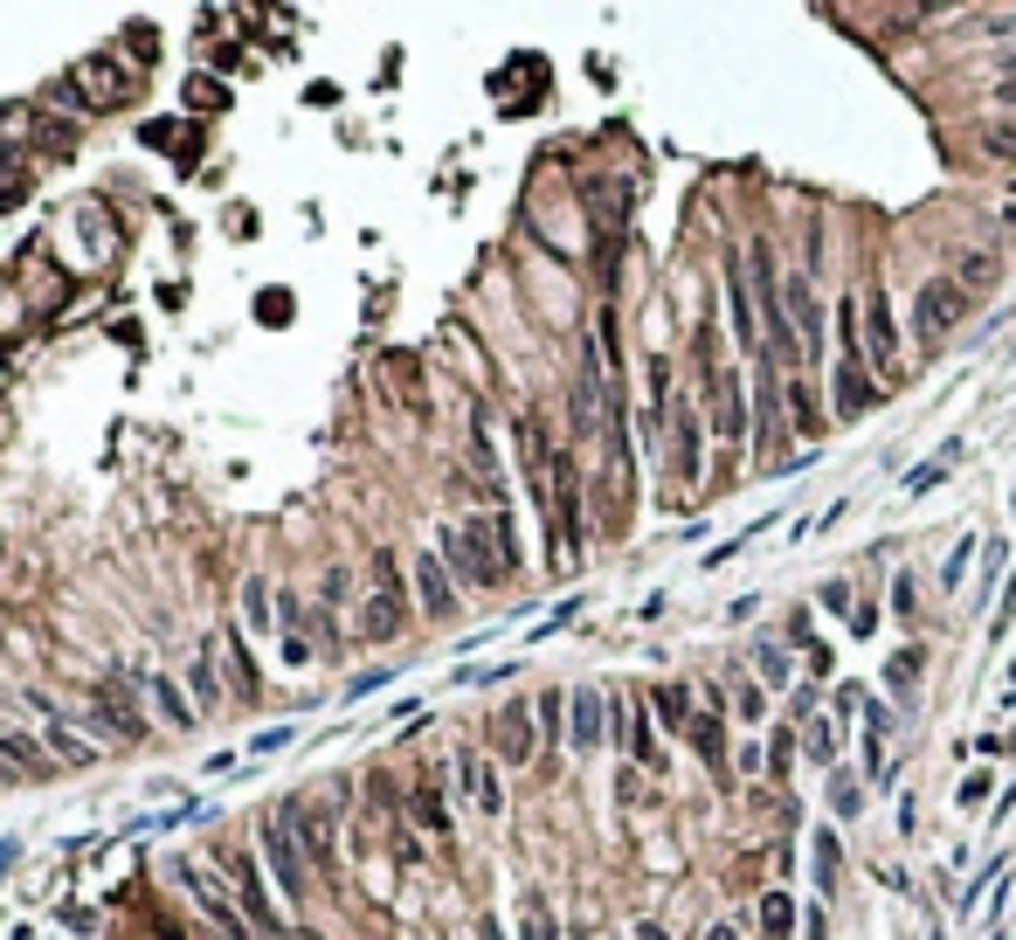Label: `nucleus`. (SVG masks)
Returning <instances> with one entry per match:
<instances>
[{"mask_svg":"<svg viewBox=\"0 0 1016 940\" xmlns=\"http://www.w3.org/2000/svg\"><path fill=\"white\" fill-rule=\"evenodd\" d=\"M858 312H864V360H872V373L886 388H899V318H892V297H886V277L878 270H864Z\"/></svg>","mask_w":1016,"mask_h":940,"instance_id":"f257e3e1","label":"nucleus"},{"mask_svg":"<svg viewBox=\"0 0 1016 940\" xmlns=\"http://www.w3.org/2000/svg\"><path fill=\"white\" fill-rule=\"evenodd\" d=\"M968 305H975V297L954 284V270L927 277V284H919V297H913V340L927 346V353H940V346H948V332L968 318Z\"/></svg>","mask_w":1016,"mask_h":940,"instance_id":"f03ea898","label":"nucleus"},{"mask_svg":"<svg viewBox=\"0 0 1016 940\" xmlns=\"http://www.w3.org/2000/svg\"><path fill=\"white\" fill-rule=\"evenodd\" d=\"M443 560H449V568H457V574L470 581V588H498V581L512 574V568H505V554H498V539H492V525H484V519H463V525H449V533H443Z\"/></svg>","mask_w":1016,"mask_h":940,"instance_id":"7ed1b4c3","label":"nucleus"},{"mask_svg":"<svg viewBox=\"0 0 1016 940\" xmlns=\"http://www.w3.org/2000/svg\"><path fill=\"white\" fill-rule=\"evenodd\" d=\"M263 851H270V872H277V892L291 899V906H305V892H312V872H305V843H297V830H291V816L277 810L270 823H263Z\"/></svg>","mask_w":1016,"mask_h":940,"instance_id":"20e7f679","label":"nucleus"},{"mask_svg":"<svg viewBox=\"0 0 1016 940\" xmlns=\"http://www.w3.org/2000/svg\"><path fill=\"white\" fill-rule=\"evenodd\" d=\"M720 284H726V318H733V340H740L747 353H767V340H761V312H754V277H747V256H720Z\"/></svg>","mask_w":1016,"mask_h":940,"instance_id":"39448f33","label":"nucleus"},{"mask_svg":"<svg viewBox=\"0 0 1016 940\" xmlns=\"http://www.w3.org/2000/svg\"><path fill=\"white\" fill-rule=\"evenodd\" d=\"M886 381H878L864 360H837L830 367V408H837V422H858V416H872L878 402H886Z\"/></svg>","mask_w":1016,"mask_h":940,"instance_id":"423d86ee","label":"nucleus"},{"mask_svg":"<svg viewBox=\"0 0 1016 940\" xmlns=\"http://www.w3.org/2000/svg\"><path fill=\"white\" fill-rule=\"evenodd\" d=\"M90 712H98V726L111 733V740H145V712H139V699H131L125 671H111V678L90 691Z\"/></svg>","mask_w":1016,"mask_h":940,"instance_id":"0eeeda50","label":"nucleus"},{"mask_svg":"<svg viewBox=\"0 0 1016 940\" xmlns=\"http://www.w3.org/2000/svg\"><path fill=\"white\" fill-rule=\"evenodd\" d=\"M664 429H671V478L677 484H699L706 478V429H699V416H691L685 394H677V408L664 416Z\"/></svg>","mask_w":1016,"mask_h":940,"instance_id":"6e6552de","label":"nucleus"},{"mask_svg":"<svg viewBox=\"0 0 1016 940\" xmlns=\"http://www.w3.org/2000/svg\"><path fill=\"white\" fill-rule=\"evenodd\" d=\"M180 886L194 892V906H201V913H208V927H215V940H250V919L236 913V899L221 892L215 878L201 872V864H180Z\"/></svg>","mask_w":1016,"mask_h":940,"instance_id":"1a4fd4ad","label":"nucleus"},{"mask_svg":"<svg viewBox=\"0 0 1016 940\" xmlns=\"http://www.w3.org/2000/svg\"><path fill=\"white\" fill-rule=\"evenodd\" d=\"M408 623V595L394 574V554H373V601H367V636H394Z\"/></svg>","mask_w":1016,"mask_h":940,"instance_id":"9d476101","label":"nucleus"},{"mask_svg":"<svg viewBox=\"0 0 1016 940\" xmlns=\"http://www.w3.org/2000/svg\"><path fill=\"white\" fill-rule=\"evenodd\" d=\"M609 699H601L595 685H581V691H568V747L574 754H595L601 747V733H609Z\"/></svg>","mask_w":1016,"mask_h":940,"instance_id":"9b49d317","label":"nucleus"},{"mask_svg":"<svg viewBox=\"0 0 1016 940\" xmlns=\"http://www.w3.org/2000/svg\"><path fill=\"white\" fill-rule=\"evenodd\" d=\"M782 305H788V318H796V340H802V360L816 367L823 360V305H816V291H809V277L796 270L782 284Z\"/></svg>","mask_w":1016,"mask_h":940,"instance_id":"f8f14e48","label":"nucleus"},{"mask_svg":"<svg viewBox=\"0 0 1016 940\" xmlns=\"http://www.w3.org/2000/svg\"><path fill=\"white\" fill-rule=\"evenodd\" d=\"M533 720H539V712L525 706V699H505V706H498V720H492V733H498V761L525 767V761L539 754V740H533Z\"/></svg>","mask_w":1016,"mask_h":940,"instance_id":"ddd939ff","label":"nucleus"},{"mask_svg":"<svg viewBox=\"0 0 1016 940\" xmlns=\"http://www.w3.org/2000/svg\"><path fill=\"white\" fill-rule=\"evenodd\" d=\"M284 816H291V830H297V843H305V858L312 864H332V810L318 796H297V802H284Z\"/></svg>","mask_w":1016,"mask_h":940,"instance_id":"4468645a","label":"nucleus"},{"mask_svg":"<svg viewBox=\"0 0 1016 940\" xmlns=\"http://www.w3.org/2000/svg\"><path fill=\"white\" fill-rule=\"evenodd\" d=\"M457 782H463L470 810H484V816H505V788H498V767L484 761L478 747H457Z\"/></svg>","mask_w":1016,"mask_h":940,"instance_id":"2eb2a0df","label":"nucleus"},{"mask_svg":"<svg viewBox=\"0 0 1016 940\" xmlns=\"http://www.w3.org/2000/svg\"><path fill=\"white\" fill-rule=\"evenodd\" d=\"M761 367V394H754V449L775 457L782 449V381H775V360H754Z\"/></svg>","mask_w":1016,"mask_h":940,"instance_id":"dca6fc26","label":"nucleus"},{"mask_svg":"<svg viewBox=\"0 0 1016 940\" xmlns=\"http://www.w3.org/2000/svg\"><path fill=\"white\" fill-rule=\"evenodd\" d=\"M28 706H35V712H42V740H49V754H63V767H90V761H98V747H90V740H84V733H77V726H69V720H55V712H49V699H42V691H35V699H28Z\"/></svg>","mask_w":1016,"mask_h":940,"instance_id":"f3484780","label":"nucleus"},{"mask_svg":"<svg viewBox=\"0 0 1016 940\" xmlns=\"http://www.w3.org/2000/svg\"><path fill=\"white\" fill-rule=\"evenodd\" d=\"M416 588H422V609L429 615H457V588H449L443 554H416Z\"/></svg>","mask_w":1016,"mask_h":940,"instance_id":"a211bd4d","label":"nucleus"},{"mask_svg":"<svg viewBox=\"0 0 1016 940\" xmlns=\"http://www.w3.org/2000/svg\"><path fill=\"white\" fill-rule=\"evenodd\" d=\"M685 740L699 747V761L712 767V775H720V782H733V775H726V726H720V712H699V720H691V733H685Z\"/></svg>","mask_w":1016,"mask_h":940,"instance_id":"6ab92c4d","label":"nucleus"},{"mask_svg":"<svg viewBox=\"0 0 1016 940\" xmlns=\"http://www.w3.org/2000/svg\"><path fill=\"white\" fill-rule=\"evenodd\" d=\"M995 277H1003V256H989V250H962L954 256V284H962L968 297L995 291Z\"/></svg>","mask_w":1016,"mask_h":940,"instance_id":"aec40b11","label":"nucleus"},{"mask_svg":"<svg viewBox=\"0 0 1016 940\" xmlns=\"http://www.w3.org/2000/svg\"><path fill=\"white\" fill-rule=\"evenodd\" d=\"M650 712H657V720H664L671 733H691V720H699V712H691V691H685V685H657V691H650Z\"/></svg>","mask_w":1016,"mask_h":940,"instance_id":"412c9836","label":"nucleus"},{"mask_svg":"<svg viewBox=\"0 0 1016 940\" xmlns=\"http://www.w3.org/2000/svg\"><path fill=\"white\" fill-rule=\"evenodd\" d=\"M221 864H229V878H236V886H242V899H250V906L263 913V927H270V933H284V919H277L270 906H263V886H256V872H250V858H242V851H229V858H221Z\"/></svg>","mask_w":1016,"mask_h":940,"instance_id":"4be33fe9","label":"nucleus"},{"mask_svg":"<svg viewBox=\"0 0 1016 940\" xmlns=\"http://www.w3.org/2000/svg\"><path fill=\"white\" fill-rule=\"evenodd\" d=\"M0 754H8V767H14V775H49L42 747H35L28 733H0Z\"/></svg>","mask_w":1016,"mask_h":940,"instance_id":"5701e85b","label":"nucleus"},{"mask_svg":"<svg viewBox=\"0 0 1016 940\" xmlns=\"http://www.w3.org/2000/svg\"><path fill=\"white\" fill-rule=\"evenodd\" d=\"M187 685H194V699L208 706V712L221 706V671H215V644H208V650H194V671H187Z\"/></svg>","mask_w":1016,"mask_h":940,"instance_id":"b1692460","label":"nucleus"},{"mask_svg":"<svg viewBox=\"0 0 1016 940\" xmlns=\"http://www.w3.org/2000/svg\"><path fill=\"white\" fill-rule=\"evenodd\" d=\"M830 810H837L843 823L864 810V782H858V775H843V767H830Z\"/></svg>","mask_w":1016,"mask_h":940,"instance_id":"393cba45","label":"nucleus"},{"mask_svg":"<svg viewBox=\"0 0 1016 940\" xmlns=\"http://www.w3.org/2000/svg\"><path fill=\"white\" fill-rule=\"evenodd\" d=\"M788 402H796V429L802 436H823V429H830L823 408H816V394H809V381H788Z\"/></svg>","mask_w":1016,"mask_h":940,"instance_id":"a878e982","label":"nucleus"},{"mask_svg":"<svg viewBox=\"0 0 1016 940\" xmlns=\"http://www.w3.org/2000/svg\"><path fill=\"white\" fill-rule=\"evenodd\" d=\"M145 691H153V699H160V712H166V726H194V706L180 699V685H174V678H153V685H145Z\"/></svg>","mask_w":1016,"mask_h":940,"instance_id":"bb28decb","label":"nucleus"},{"mask_svg":"<svg viewBox=\"0 0 1016 940\" xmlns=\"http://www.w3.org/2000/svg\"><path fill=\"white\" fill-rule=\"evenodd\" d=\"M242 623H250L256 636L270 630V588H263V574H256V581H242Z\"/></svg>","mask_w":1016,"mask_h":940,"instance_id":"cd10ccee","label":"nucleus"},{"mask_svg":"<svg viewBox=\"0 0 1016 940\" xmlns=\"http://www.w3.org/2000/svg\"><path fill=\"white\" fill-rule=\"evenodd\" d=\"M982 153H989V160H1003V166H1016V118L982 125Z\"/></svg>","mask_w":1016,"mask_h":940,"instance_id":"c85d7f7f","label":"nucleus"},{"mask_svg":"<svg viewBox=\"0 0 1016 940\" xmlns=\"http://www.w3.org/2000/svg\"><path fill=\"white\" fill-rule=\"evenodd\" d=\"M948 463H954V443H948V449H940V457H927V463H919V470H913V478H906V498H927V492H934V484H940V478H948Z\"/></svg>","mask_w":1016,"mask_h":940,"instance_id":"c756f323","label":"nucleus"},{"mask_svg":"<svg viewBox=\"0 0 1016 940\" xmlns=\"http://www.w3.org/2000/svg\"><path fill=\"white\" fill-rule=\"evenodd\" d=\"M761 927H767V940H788V927H796V906H788V892H767V899H761Z\"/></svg>","mask_w":1016,"mask_h":940,"instance_id":"7c9ffc66","label":"nucleus"},{"mask_svg":"<svg viewBox=\"0 0 1016 940\" xmlns=\"http://www.w3.org/2000/svg\"><path fill=\"white\" fill-rule=\"evenodd\" d=\"M796 747H802V733L796 726H775V740H767V775H788V761H796Z\"/></svg>","mask_w":1016,"mask_h":940,"instance_id":"2f4dec72","label":"nucleus"},{"mask_svg":"<svg viewBox=\"0 0 1016 940\" xmlns=\"http://www.w3.org/2000/svg\"><path fill=\"white\" fill-rule=\"evenodd\" d=\"M416 823H422V830H436V837L449 830V810H443V796H436V788H429V782L416 788Z\"/></svg>","mask_w":1016,"mask_h":940,"instance_id":"473e14b6","label":"nucleus"},{"mask_svg":"<svg viewBox=\"0 0 1016 940\" xmlns=\"http://www.w3.org/2000/svg\"><path fill=\"white\" fill-rule=\"evenodd\" d=\"M968 560H975V533L954 539V554L940 560V588H962V574H968Z\"/></svg>","mask_w":1016,"mask_h":940,"instance_id":"72a5a7b5","label":"nucleus"},{"mask_svg":"<svg viewBox=\"0 0 1016 940\" xmlns=\"http://www.w3.org/2000/svg\"><path fill=\"white\" fill-rule=\"evenodd\" d=\"M802 747H809V761H823V767H837V726H823V720H809V733H802Z\"/></svg>","mask_w":1016,"mask_h":940,"instance_id":"f704fd0d","label":"nucleus"},{"mask_svg":"<svg viewBox=\"0 0 1016 940\" xmlns=\"http://www.w3.org/2000/svg\"><path fill=\"white\" fill-rule=\"evenodd\" d=\"M84 77L98 84V90H90L98 104H118V98H125V90H118V63H84Z\"/></svg>","mask_w":1016,"mask_h":940,"instance_id":"c9c22d12","label":"nucleus"},{"mask_svg":"<svg viewBox=\"0 0 1016 940\" xmlns=\"http://www.w3.org/2000/svg\"><path fill=\"white\" fill-rule=\"evenodd\" d=\"M754 664H761V678H767V685H788V657H782L775 644H761V650H754Z\"/></svg>","mask_w":1016,"mask_h":940,"instance_id":"e433bc0d","label":"nucleus"},{"mask_svg":"<svg viewBox=\"0 0 1016 940\" xmlns=\"http://www.w3.org/2000/svg\"><path fill=\"white\" fill-rule=\"evenodd\" d=\"M886 678H892L899 691H906V685L919 678V650H899V657H892V664H886Z\"/></svg>","mask_w":1016,"mask_h":940,"instance_id":"4c0bfd02","label":"nucleus"},{"mask_svg":"<svg viewBox=\"0 0 1016 940\" xmlns=\"http://www.w3.org/2000/svg\"><path fill=\"white\" fill-rule=\"evenodd\" d=\"M525 940H554V913L539 906V899H533V906H525Z\"/></svg>","mask_w":1016,"mask_h":940,"instance_id":"58836bf2","label":"nucleus"},{"mask_svg":"<svg viewBox=\"0 0 1016 940\" xmlns=\"http://www.w3.org/2000/svg\"><path fill=\"white\" fill-rule=\"evenodd\" d=\"M560 699H568V691H547V699L533 706V712H539V733H547V740H554V733H560Z\"/></svg>","mask_w":1016,"mask_h":940,"instance_id":"ea45409f","label":"nucleus"},{"mask_svg":"<svg viewBox=\"0 0 1016 940\" xmlns=\"http://www.w3.org/2000/svg\"><path fill=\"white\" fill-rule=\"evenodd\" d=\"M816 601H823L830 615H843V609H851V581H823V595H816Z\"/></svg>","mask_w":1016,"mask_h":940,"instance_id":"a19ab883","label":"nucleus"},{"mask_svg":"<svg viewBox=\"0 0 1016 940\" xmlns=\"http://www.w3.org/2000/svg\"><path fill=\"white\" fill-rule=\"evenodd\" d=\"M284 740H291V726H270V733H256V740H250V754H277Z\"/></svg>","mask_w":1016,"mask_h":940,"instance_id":"79ce46f5","label":"nucleus"},{"mask_svg":"<svg viewBox=\"0 0 1016 940\" xmlns=\"http://www.w3.org/2000/svg\"><path fill=\"white\" fill-rule=\"evenodd\" d=\"M125 35H131V42H125V49H131V55H139V63H145V55H160V42H153V28H125Z\"/></svg>","mask_w":1016,"mask_h":940,"instance_id":"37998d69","label":"nucleus"},{"mask_svg":"<svg viewBox=\"0 0 1016 940\" xmlns=\"http://www.w3.org/2000/svg\"><path fill=\"white\" fill-rule=\"evenodd\" d=\"M187 104H221V84H208V77H194V84H187Z\"/></svg>","mask_w":1016,"mask_h":940,"instance_id":"c03bdc74","label":"nucleus"},{"mask_svg":"<svg viewBox=\"0 0 1016 940\" xmlns=\"http://www.w3.org/2000/svg\"><path fill=\"white\" fill-rule=\"evenodd\" d=\"M761 712H767V699H761L754 685H740V720H761Z\"/></svg>","mask_w":1016,"mask_h":940,"instance_id":"a18cd8bd","label":"nucleus"},{"mask_svg":"<svg viewBox=\"0 0 1016 940\" xmlns=\"http://www.w3.org/2000/svg\"><path fill=\"white\" fill-rule=\"evenodd\" d=\"M892 609H899V615H913V581H906V574L892 581Z\"/></svg>","mask_w":1016,"mask_h":940,"instance_id":"49530a36","label":"nucleus"},{"mask_svg":"<svg viewBox=\"0 0 1016 940\" xmlns=\"http://www.w3.org/2000/svg\"><path fill=\"white\" fill-rule=\"evenodd\" d=\"M740 775H767V754H761V747H740Z\"/></svg>","mask_w":1016,"mask_h":940,"instance_id":"de8ad7c7","label":"nucleus"},{"mask_svg":"<svg viewBox=\"0 0 1016 940\" xmlns=\"http://www.w3.org/2000/svg\"><path fill=\"white\" fill-rule=\"evenodd\" d=\"M284 657H291V664H312V644H305V636L291 630V636H284Z\"/></svg>","mask_w":1016,"mask_h":940,"instance_id":"09e8293b","label":"nucleus"},{"mask_svg":"<svg viewBox=\"0 0 1016 940\" xmlns=\"http://www.w3.org/2000/svg\"><path fill=\"white\" fill-rule=\"evenodd\" d=\"M995 104H1003L1009 118H1016V77H995Z\"/></svg>","mask_w":1016,"mask_h":940,"instance_id":"8fccbe9b","label":"nucleus"},{"mask_svg":"<svg viewBox=\"0 0 1016 940\" xmlns=\"http://www.w3.org/2000/svg\"><path fill=\"white\" fill-rule=\"evenodd\" d=\"M14 166H22V153H14V145H0V180H8Z\"/></svg>","mask_w":1016,"mask_h":940,"instance_id":"3c124183","label":"nucleus"},{"mask_svg":"<svg viewBox=\"0 0 1016 940\" xmlns=\"http://www.w3.org/2000/svg\"><path fill=\"white\" fill-rule=\"evenodd\" d=\"M995 706H1016V671H1009V678H1003V699H995Z\"/></svg>","mask_w":1016,"mask_h":940,"instance_id":"603ef678","label":"nucleus"},{"mask_svg":"<svg viewBox=\"0 0 1016 940\" xmlns=\"http://www.w3.org/2000/svg\"><path fill=\"white\" fill-rule=\"evenodd\" d=\"M1003 221H1016V187H1009V194H1003Z\"/></svg>","mask_w":1016,"mask_h":940,"instance_id":"864d4df0","label":"nucleus"},{"mask_svg":"<svg viewBox=\"0 0 1016 940\" xmlns=\"http://www.w3.org/2000/svg\"><path fill=\"white\" fill-rule=\"evenodd\" d=\"M706 940H733V927H712V933H706Z\"/></svg>","mask_w":1016,"mask_h":940,"instance_id":"5fc2aeb1","label":"nucleus"},{"mask_svg":"<svg viewBox=\"0 0 1016 940\" xmlns=\"http://www.w3.org/2000/svg\"><path fill=\"white\" fill-rule=\"evenodd\" d=\"M8 782H14V767H8V761H0V788H8Z\"/></svg>","mask_w":1016,"mask_h":940,"instance_id":"6e6d98bb","label":"nucleus"}]
</instances>
